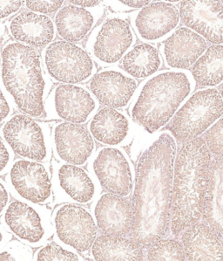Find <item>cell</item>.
Here are the masks:
<instances>
[{
	"instance_id": "cell-30",
	"label": "cell",
	"mask_w": 223,
	"mask_h": 261,
	"mask_svg": "<svg viewBox=\"0 0 223 261\" xmlns=\"http://www.w3.org/2000/svg\"><path fill=\"white\" fill-rule=\"evenodd\" d=\"M34 259L39 261H78L82 260V258L77 252L60 244L51 243L41 246L34 253Z\"/></svg>"
},
{
	"instance_id": "cell-7",
	"label": "cell",
	"mask_w": 223,
	"mask_h": 261,
	"mask_svg": "<svg viewBox=\"0 0 223 261\" xmlns=\"http://www.w3.org/2000/svg\"><path fill=\"white\" fill-rule=\"evenodd\" d=\"M1 225L9 233L30 247H39L53 235L51 215L41 204L15 200L1 215Z\"/></svg>"
},
{
	"instance_id": "cell-21",
	"label": "cell",
	"mask_w": 223,
	"mask_h": 261,
	"mask_svg": "<svg viewBox=\"0 0 223 261\" xmlns=\"http://www.w3.org/2000/svg\"><path fill=\"white\" fill-rule=\"evenodd\" d=\"M207 42L203 37L189 28H181L165 40L163 58L173 69H187L205 52Z\"/></svg>"
},
{
	"instance_id": "cell-15",
	"label": "cell",
	"mask_w": 223,
	"mask_h": 261,
	"mask_svg": "<svg viewBox=\"0 0 223 261\" xmlns=\"http://www.w3.org/2000/svg\"><path fill=\"white\" fill-rule=\"evenodd\" d=\"M51 139L55 158L65 164L83 166L96 150L88 128L78 123H57L52 128Z\"/></svg>"
},
{
	"instance_id": "cell-8",
	"label": "cell",
	"mask_w": 223,
	"mask_h": 261,
	"mask_svg": "<svg viewBox=\"0 0 223 261\" xmlns=\"http://www.w3.org/2000/svg\"><path fill=\"white\" fill-rule=\"evenodd\" d=\"M55 240L77 253H88L98 236L91 211L80 204L64 203L51 216Z\"/></svg>"
},
{
	"instance_id": "cell-13",
	"label": "cell",
	"mask_w": 223,
	"mask_h": 261,
	"mask_svg": "<svg viewBox=\"0 0 223 261\" xmlns=\"http://www.w3.org/2000/svg\"><path fill=\"white\" fill-rule=\"evenodd\" d=\"M135 41V34L129 23L121 18H113L94 29L88 47L97 62L111 66L123 58Z\"/></svg>"
},
{
	"instance_id": "cell-4",
	"label": "cell",
	"mask_w": 223,
	"mask_h": 261,
	"mask_svg": "<svg viewBox=\"0 0 223 261\" xmlns=\"http://www.w3.org/2000/svg\"><path fill=\"white\" fill-rule=\"evenodd\" d=\"M194 87L187 70L158 71L138 86L130 103V117L148 133H156L169 124Z\"/></svg>"
},
{
	"instance_id": "cell-12",
	"label": "cell",
	"mask_w": 223,
	"mask_h": 261,
	"mask_svg": "<svg viewBox=\"0 0 223 261\" xmlns=\"http://www.w3.org/2000/svg\"><path fill=\"white\" fill-rule=\"evenodd\" d=\"M99 103L88 88L79 84H61L45 103L48 118L84 124L98 110Z\"/></svg>"
},
{
	"instance_id": "cell-38",
	"label": "cell",
	"mask_w": 223,
	"mask_h": 261,
	"mask_svg": "<svg viewBox=\"0 0 223 261\" xmlns=\"http://www.w3.org/2000/svg\"><path fill=\"white\" fill-rule=\"evenodd\" d=\"M10 197L11 194L6 182L0 179V216L2 215L4 211L10 203Z\"/></svg>"
},
{
	"instance_id": "cell-9",
	"label": "cell",
	"mask_w": 223,
	"mask_h": 261,
	"mask_svg": "<svg viewBox=\"0 0 223 261\" xmlns=\"http://www.w3.org/2000/svg\"><path fill=\"white\" fill-rule=\"evenodd\" d=\"M45 70L54 82L78 84L96 73L94 60L86 50L63 40L50 43L43 54Z\"/></svg>"
},
{
	"instance_id": "cell-2",
	"label": "cell",
	"mask_w": 223,
	"mask_h": 261,
	"mask_svg": "<svg viewBox=\"0 0 223 261\" xmlns=\"http://www.w3.org/2000/svg\"><path fill=\"white\" fill-rule=\"evenodd\" d=\"M211 160V153L202 137L182 143L176 153L169 227L174 236L181 235L202 219Z\"/></svg>"
},
{
	"instance_id": "cell-14",
	"label": "cell",
	"mask_w": 223,
	"mask_h": 261,
	"mask_svg": "<svg viewBox=\"0 0 223 261\" xmlns=\"http://www.w3.org/2000/svg\"><path fill=\"white\" fill-rule=\"evenodd\" d=\"M53 193L62 203L88 204L100 193L93 175L78 165L58 163L51 175Z\"/></svg>"
},
{
	"instance_id": "cell-33",
	"label": "cell",
	"mask_w": 223,
	"mask_h": 261,
	"mask_svg": "<svg viewBox=\"0 0 223 261\" xmlns=\"http://www.w3.org/2000/svg\"><path fill=\"white\" fill-rule=\"evenodd\" d=\"M24 5L32 12L50 14L61 8L65 0H24Z\"/></svg>"
},
{
	"instance_id": "cell-19",
	"label": "cell",
	"mask_w": 223,
	"mask_h": 261,
	"mask_svg": "<svg viewBox=\"0 0 223 261\" xmlns=\"http://www.w3.org/2000/svg\"><path fill=\"white\" fill-rule=\"evenodd\" d=\"M91 213L103 234L129 236L133 226V205L127 197L112 193L99 195Z\"/></svg>"
},
{
	"instance_id": "cell-3",
	"label": "cell",
	"mask_w": 223,
	"mask_h": 261,
	"mask_svg": "<svg viewBox=\"0 0 223 261\" xmlns=\"http://www.w3.org/2000/svg\"><path fill=\"white\" fill-rule=\"evenodd\" d=\"M0 60L1 90L22 114L34 118L42 117L48 84L39 51L10 41L2 49Z\"/></svg>"
},
{
	"instance_id": "cell-29",
	"label": "cell",
	"mask_w": 223,
	"mask_h": 261,
	"mask_svg": "<svg viewBox=\"0 0 223 261\" xmlns=\"http://www.w3.org/2000/svg\"><path fill=\"white\" fill-rule=\"evenodd\" d=\"M148 260H185L182 244L173 239H159L148 246Z\"/></svg>"
},
{
	"instance_id": "cell-16",
	"label": "cell",
	"mask_w": 223,
	"mask_h": 261,
	"mask_svg": "<svg viewBox=\"0 0 223 261\" xmlns=\"http://www.w3.org/2000/svg\"><path fill=\"white\" fill-rule=\"evenodd\" d=\"M179 15L196 34L214 44L222 43L221 0H182Z\"/></svg>"
},
{
	"instance_id": "cell-25",
	"label": "cell",
	"mask_w": 223,
	"mask_h": 261,
	"mask_svg": "<svg viewBox=\"0 0 223 261\" xmlns=\"http://www.w3.org/2000/svg\"><path fill=\"white\" fill-rule=\"evenodd\" d=\"M98 12L75 6H64L55 16L58 34L68 42H79L93 29Z\"/></svg>"
},
{
	"instance_id": "cell-40",
	"label": "cell",
	"mask_w": 223,
	"mask_h": 261,
	"mask_svg": "<svg viewBox=\"0 0 223 261\" xmlns=\"http://www.w3.org/2000/svg\"><path fill=\"white\" fill-rule=\"evenodd\" d=\"M11 239H12V234L6 231L3 225L0 224V250L9 242Z\"/></svg>"
},
{
	"instance_id": "cell-23",
	"label": "cell",
	"mask_w": 223,
	"mask_h": 261,
	"mask_svg": "<svg viewBox=\"0 0 223 261\" xmlns=\"http://www.w3.org/2000/svg\"><path fill=\"white\" fill-rule=\"evenodd\" d=\"M181 234L187 260H222V238L205 223L190 225Z\"/></svg>"
},
{
	"instance_id": "cell-41",
	"label": "cell",
	"mask_w": 223,
	"mask_h": 261,
	"mask_svg": "<svg viewBox=\"0 0 223 261\" xmlns=\"http://www.w3.org/2000/svg\"><path fill=\"white\" fill-rule=\"evenodd\" d=\"M5 31H6V27L5 24L0 23V38L3 36V34H5Z\"/></svg>"
},
{
	"instance_id": "cell-32",
	"label": "cell",
	"mask_w": 223,
	"mask_h": 261,
	"mask_svg": "<svg viewBox=\"0 0 223 261\" xmlns=\"http://www.w3.org/2000/svg\"><path fill=\"white\" fill-rule=\"evenodd\" d=\"M222 118L220 117L208 128L203 139L208 150L214 156H222Z\"/></svg>"
},
{
	"instance_id": "cell-26",
	"label": "cell",
	"mask_w": 223,
	"mask_h": 261,
	"mask_svg": "<svg viewBox=\"0 0 223 261\" xmlns=\"http://www.w3.org/2000/svg\"><path fill=\"white\" fill-rule=\"evenodd\" d=\"M90 254L94 260L139 261L145 259L143 247L132 238L102 234L94 240Z\"/></svg>"
},
{
	"instance_id": "cell-36",
	"label": "cell",
	"mask_w": 223,
	"mask_h": 261,
	"mask_svg": "<svg viewBox=\"0 0 223 261\" xmlns=\"http://www.w3.org/2000/svg\"><path fill=\"white\" fill-rule=\"evenodd\" d=\"M152 0H108L109 3L119 10L141 9L150 4Z\"/></svg>"
},
{
	"instance_id": "cell-10",
	"label": "cell",
	"mask_w": 223,
	"mask_h": 261,
	"mask_svg": "<svg viewBox=\"0 0 223 261\" xmlns=\"http://www.w3.org/2000/svg\"><path fill=\"white\" fill-rule=\"evenodd\" d=\"M89 172L100 188L112 194L128 197L133 191L135 169L126 150L104 146L89 160Z\"/></svg>"
},
{
	"instance_id": "cell-18",
	"label": "cell",
	"mask_w": 223,
	"mask_h": 261,
	"mask_svg": "<svg viewBox=\"0 0 223 261\" xmlns=\"http://www.w3.org/2000/svg\"><path fill=\"white\" fill-rule=\"evenodd\" d=\"M90 91L98 102L114 109H123L133 100L138 82L120 68L101 70L91 78Z\"/></svg>"
},
{
	"instance_id": "cell-42",
	"label": "cell",
	"mask_w": 223,
	"mask_h": 261,
	"mask_svg": "<svg viewBox=\"0 0 223 261\" xmlns=\"http://www.w3.org/2000/svg\"><path fill=\"white\" fill-rule=\"evenodd\" d=\"M179 1H181V0H165V2H168V3H176Z\"/></svg>"
},
{
	"instance_id": "cell-11",
	"label": "cell",
	"mask_w": 223,
	"mask_h": 261,
	"mask_svg": "<svg viewBox=\"0 0 223 261\" xmlns=\"http://www.w3.org/2000/svg\"><path fill=\"white\" fill-rule=\"evenodd\" d=\"M10 194L17 200L36 204L52 201L51 173L47 164L18 159L12 163L6 177Z\"/></svg>"
},
{
	"instance_id": "cell-43",
	"label": "cell",
	"mask_w": 223,
	"mask_h": 261,
	"mask_svg": "<svg viewBox=\"0 0 223 261\" xmlns=\"http://www.w3.org/2000/svg\"><path fill=\"white\" fill-rule=\"evenodd\" d=\"M0 56H1V48H0Z\"/></svg>"
},
{
	"instance_id": "cell-17",
	"label": "cell",
	"mask_w": 223,
	"mask_h": 261,
	"mask_svg": "<svg viewBox=\"0 0 223 261\" xmlns=\"http://www.w3.org/2000/svg\"><path fill=\"white\" fill-rule=\"evenodd\" d=\"M180 22L172 4L158 1L142 7L132 18L133 30L146 42H160L172 34Z\"/></svg>"
},
{
	"instance_id": "cell-35",
	"label": "cell",
	"mask_w": 223,
	"mask_h": 261,
	"mask_svg": "<svg viewBox=\"0 0 223 261\" xmlns=\"http://www.w3.org/2000/svg\"><path fill=\"white\" fill-rule=\"evenodd\" d=\"M23 0H0V20H5L20 10Z\"/></svg>"
},
{
	"instance_id": "cell-28",
	"label": "cell",
	"mask_w": 223,
	"mask_h": 261,
	"mask_svg": "<svg viewBox=\"0 0 223 261\" xmlns=\"http://www.w3.org/2000/svg\"><path fill=\"white\" fill-rule=\"evenodd\" d=\"M191 74L196 83L203 88L220 85L223 77L222 45L215 44L206 49L194 62Z\"/></svg>"
},
{
	"instance_id": "cell-34",
	"label": "cell",
	"mask_w": 223,
	"mask_h": 261,
	"mask_svg": "<svg viewBox=\"0 0 223 261\" xmlns=\"http://www.w3.org/2000/svg\"><path fill=\"white\" fill-rule=\"evenodd\" d=\"M14 161V153L0 136V176L9 171Z\"/></svg>"
},
{
	"instance_id": "cell-37",
	"label": "cell",
	"mask_w": 223,
	"mask_h": 261,
	"mask_svg": "<svg viewBox=\"0 0 223 261\" xmlns=\"http://www.w3.org/2000/svg\"><path fill=\"white\" fill-rule=\"evenodd\" d=\"M12 106L13 105L9 98L7 97L5 93L0 89V124L6 122L12 115L13 110Z\"/></svg>"
},
{
	"instance_id": "cell-24",
	"label": "cell",
	"mask_w": 223,
	"mask_h": 261,
	"mask_svg": "<svg viewBox=\"0 0 223 261\" xmlns=\"http://www.w3.org/2000/svg\"><path fill=\"white\" fill-rule=\"evenodd\" d=\"M223 158H212L208 186L203 199L202 218L209 227L223 237Z\"/></svg>"
},
{
	"instance_id": "cell-5",
	"label": "cell",
	"mask_w": 223,
	"mask_h": 261,
	"mask_svg": "<svg viewBox=\"0 0 223 261\" xmlns=\"http://www.w3.org/2000/svg\"><path fill=\"white\" fill-rule=\"evenodd\" d=\"M220 92L206 88L192 93L169 123V131L176 141L185 143L200 137L222 117Z\"/></svg>"
},
{
	"instance_id": "cell-1",
	"label": "cell",
	"mask_w": 223,
	"mask_h": 261,
	"mask_svg": "<svg viewBox=\"0 0 223 261\" xmlns=\"http://www.w3.org/2000/svg\"><path fill=\"white\" fill-rule=\"evenodd\" d=\"M177 141L169 130L155 133L140 156L133 184L130 237L143 248L166 236L170 227Z\"/></svg>"
},
{
	"instance_id": "cell-31",
	"label": "cell",
	"mask_w": 223,
	"mask_h": 261,
	"mask_svg": "<svg viewBox=\"0 0 223 261\" xmlns=\"http://www.w3.org/2000/svg\"><path fill=\"white\" fill-rule=\"evenodd\" d=\"M34 253L30 246L22 243L19 240H10L0 250V260H32Z\"/></svg>"
},
{
	"instance_id": "cell-39",
	"label": "cell",
	"mask_w": 223,
	"mask_h": 261,
	"mask_svg": "<svg viewBox=\"0 0 223 261\" xmlns=\"http://www.w3.org/2000/svg\"><path fill=\"white\" fill-rule=\"evenodd\" d=\"M101 0H69L73 6L83 7V8H93L100 3Z\"/></svg>"
},
{
	"instance_id": "cell-6",
	"label": "cell",
	"mask_w": 223,
	"mask_h": 261,
	"mask_svg": "<svg viewBox=\"0 0 223 261\" xmlns=\"http://www.w3.org/2000/svg\"><path fill=\"white\" fill-rule=\"evenodd\" d=\"M1 137L12 152L31 161L46 163L51 158V132L47 125L24 114H15L5 122Z\"/></svg>"
},
{
	"instance_id": "cell-20",
	"label": "cell",
	"mask_w": 223,
	"mask_h": 261,
	"mask_svg": "<svg viewBox=\"0 0 223 261\" xmlns=\"http://www.w3.org/2000/svg\"><path fill=\"white\" fill-rule=\"evenodd\" d=\"M88 128L94 140L109 147L127 146L134 136L132 118L123 111L109 107L97 110L89 120Z\"/></svg>"
},
{
	"instance_id": "cell-22",
	"label": "cell",
	"mask_w": 223,
	"mask_h": 261,
	"mask_svg": "<svg viewBox=\"0 0 223 261\" xmlns=\"http://www.w3.org/2000/svg\"><path fill=\"white\" fill-rule=\"evenodd\" d=\"M9 33L17 42L33 47H43L54 39L55 27L48 16L25 11L12 18Z\"/></svg>"
},
{
	"instance_id": "cell-27",
	"label": "cell",
	"mask_w": 223,
	"mask_h": 261,
	"mask_svg": "<svg viewBox=\"0 0 223 261\" xmlns=\"http://www.w3.org/2000/svg\"><path fill=\"white\" fill-rule=\"evenodd\" d=\"M122 66L124 71L131 77L146 79L159 71L162 66V59L155 46L143 43L130 49L124 55Z\"/></svg>"
}]
</instances>
